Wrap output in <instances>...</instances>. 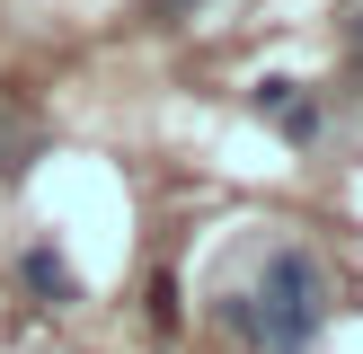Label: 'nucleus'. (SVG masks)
I'll return each instance as SVG.
<instances>
[{"label": "nucleus", "instance_id": "f257e3e1", "mask_svg": "<svg viewBox=\"0 0 363 354\" xmlns=\"http://www.w3.org/2000/svg\"><path fill=\"white\" fill-rule=\"evenodd\" d=\"M222 319H230L257 354H311L319 319H328V275H319L311 248H275L266 275H257V292L222 301Z\"/></svg>", "mask_w": 363, "mask_h": 354}, {"label": "nucleus", "instance_id": "f03ea898", "mask_svg": "<svg viewBox=\"0 0 363 354\" xmlns=\"http://www.w3.org/2000/svg\"><path fill=\"white\" fill-rule=\"evenodd\" d=\"M257 106H266V115H275L293 142H311V133H319V106H311V98H293V80H266V88H257Z\"/></svg>", "mask_w": 363, "mask_h": 354}, {"label": "nucleus", "instance_id": "7ed1b4c3", "mask_svg": "<svg viewBox=\"0 0 363 354\" xmlns=\"http://www.w3.org/2000/svg\"><path fill=\"white\" fill-rule=\"evenodd\" d=\"M18 275H27L35 301H71V275H62V257H53V248H27V266H18Z\"/></svg>", "mask_w": 363, "mask_h": 354}, {"label": "nucleus", "instance_id": "20e7f679", "mask_svg": "<svg viewBox=\"0 0 363 354\" xmlns=\"http://www.w3.org/2000/svg\"><path fill=\"white\" fill-rule=\"evenodd\" d=\"M151 328H160V336L177 328V283H169V275H151Z\"/></svg>", "mask_w": 363, "mask_h": 354}, {"label": "nucleus", "instance_id": "39448f33", "mask_svg": "<svg viewBox=\"0 0 363 354\" xmlns=\"http://www.w3.org/2000/svg\"><path fill=\"white\" fill-rule=\"evenodd\" d=\"M354 62H363V18H354Z\"/></svg>", "mask_w": 363, "mask_h": 354}, {"label": "nucleus", "instance_id": "423d86ee", "mask_svg": "<svg viewBox=\"0 0 363 354\" xmlns=\"http://www.w3.org/2000/svg\"><path fill=\"white\" fill-rule=\"evenodd\" d=\"M160 9H186V0H160Z\"/></svg>", "mask_w": 363, "mask_h": 354}]
</instances>
